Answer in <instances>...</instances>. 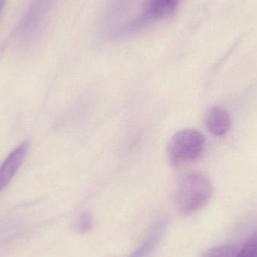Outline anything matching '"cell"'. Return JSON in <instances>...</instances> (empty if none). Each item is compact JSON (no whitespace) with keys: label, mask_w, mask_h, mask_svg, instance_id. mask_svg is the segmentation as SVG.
Returning <instances> with one entry per match:
<instances>
[{"label":"cell","mask_w":257,"mask_h":257,"mask_svg":"<svg viewBox=\"0 0 257 257\" xmlns=\"http://www.w3.org/2000/svg\"><path fill=\"white\" fill-rule=\"evenodd\" d=\"M212 195L211 181L201 172L189 171L178 178L175 191V205L181 214L190 215L202 209Z\"/></svg>","instance_id":"obj_1"},{"label":"cell","mask_w":257,"mask_h":257,"mask_svg":"<svg viewBox=\"0 0 257 257\" xmlns=\"http://www.w3.org/2000/svg\"><path fill=\"white\" fill-rule=\"evenodd\" d=\"M206 140L201 132L193 128H186L175 133L168 146L169 163L173 166L195 161L205 151Z\"/></svg>","instance_id":"obj_2"},{"label":"cell","mask_w":257,"mask_h":257,"mask_svg":"<svg viewBox=\"0 0 257 257\" xmlns=\"http://www.w3.org/2000/svg\"><path fill=\"white\" fill-rule=\"evenodd\" d=\"M30 143L24 142L15 148L9 156L6 157L3 164L0 166V190H3L7 187L12 181L18 169L24 162L27 152H28Z\"/></svg>","instance_id":"obj_3"},{"label":"cell","mask_w":257,"mask_h":257,"mask_svg":"<svg viewBox=\"0 0 257 257\" xmlns=\"http://www.w3.org/2000/svg\"><path fill=\"white\" fill-rule=\"evenodd\" d=\"M181 0H147L144 6L142 21L154 22L171 16L178 9Z\"/></svg>","instance_id":"obj_4"},{"label":"cell","mask_w":257,"mask_h":257,"mask_svg":"<svg viewBox=\"0 0 257 257\" xmlns=\"http://www.w3.org/2000/svg\"><path fill=\"white\" fill-rule=\"evenodd\" d=\"M205 123L208 131L216 136H223L230 130L232 119L223 107L214 105L207 111Z\"/></svg>","instance_id":"obj_5"},{"label":"cell","mask_w":257,"mask_h":257,"mask_svg":"<svg viewBox=\"0 0 257 257\" xmlns=\"http://www.w3.org/2000/svg\"><path fill=\"white\" fill-rule=\"evenodd\" d=\"M238 252L239 250L235 246H218L207 250L202 257H237Z\"/></svg>","instance_id":"obj_6"},{"label":"cell","mask_w":257,"mask_h":257,"mask_svg":"<svg viewBox=\"0 0 257 257\" xmlns=\"http://www.w3.org/2000/svg\"><path fill=\"white\" fill-rule=\"evenodd\" d=\"M237 257H257V229L246 241Z\"/></svg>","instance_id":"obj_7"},{"label":"cell","mask_w":257,"mask_h":257,"mask_svg":"<svg viewBox=\"0 0 257 257\" xmlns=\"http://www.w3.org/2000/svg\"><path fill=\"white\" fill-rule=\"evenodd\" d=\"M157 241V234H154L142 244L140 247L132 253L130 257H144L146 256L155 245Z\"/></svg>","instance_id":"obj_8"},{"label":"cell","mask_w":257,"mask_h":257,"mask_svg":"<svg viewBox=\"0 0 257 257\" xmlns=\"http://www.w3.org/2000/svg\"><path fill=\"white\" fill-rule=\"evenodd\" d=\"M90 225H91L90 217L86 214L81 216L79 223H78V229H79V230L82 232H87V229H90Z\"/></svg>","instance_id":"obj_9"},{"label":"cell","mask_w":257,"mask_h":257,"mask_svg":"<svg viewBox=\"0 0 257 257\" xmlns=\"http://www.w3.org/2000/svg\"><path fill=\"white\" fill-rule=\"evenodd\" d=\"M6 0H0V15L6 6Z\"/></svg>","instance_id":"obj_10"},{"label":"cell","mask_w":257,"mask_h":257,"mask_svg":"<svg viewBox=\"0 0 257 257\" xmlns=\"http://www.w3.org/2000/svg\"><path fill=\"white\" fill-rule=\"evenodd\" d=\"M0 192H1V190H0Z\"/></svg>","instance_id":"obj_11"}]
</instances>
